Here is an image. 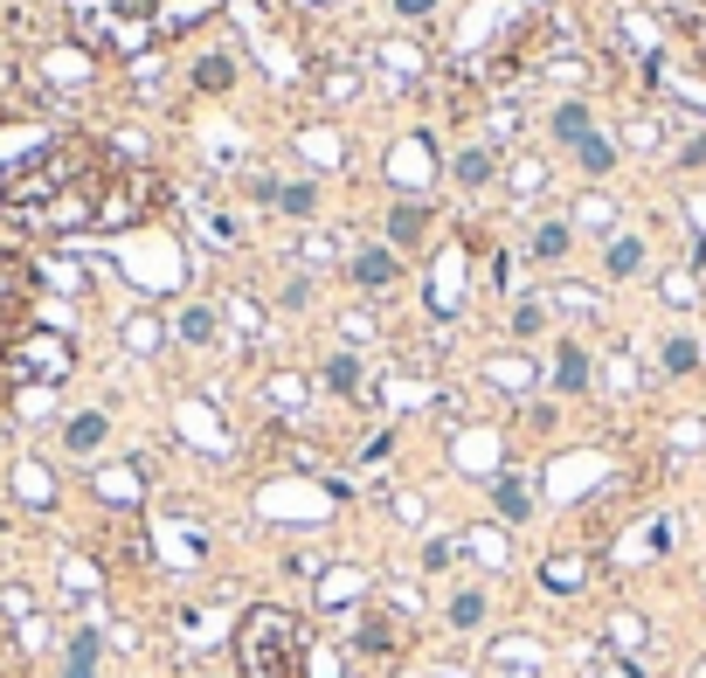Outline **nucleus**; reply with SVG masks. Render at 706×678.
Listing matches in <instances>:
<instances>
[{
  "label": "nucleus",
  "mask_w": 706,
  "mask_h": 678,
  "mask_svg": "<svg viewBox=\"0 0 706 678\" xmlns=\"http://www.w3.org/2000/svg\"><path fill=\"white\" fill-rule=\"evenodd\" d=\"M637 263H644V242H637V236H617V242H609V277H637Z\"/></svg>",
  "instance_id": "nucleus-16"
},
{
  "label": "nucleus",
  "mask_w": 706,
  "mask_h": 678,
  "mask_svg": "<svg viewBox=\"0 0 706 678\" xmlns=\"http://www.w3.org/2000/svg\"><path fill=\"white\" fill-rule=\"evenodd\" d=\"M623 35H631V49H658V22L652 14H623Z\"/></svg>",
  "instance_id": "nucleus-31"
},
{
  "label": "nucleus",
  "mask_w": 706,
  "mask_h": 678,
  "mask_svg": "<svg viewBox=\"0 0 706 678\" xmlns=\"http://www.w3.org/2000/svg\"><path fill=\"white\" fill-rule=\"evenodd\" d=\"M665 298H672V305H699V285H693V271H672V277H665Z\"/></svg>",
  "instance_id": "nucleus-33"
},
{
  "label": "nucleus",
  "mask_w": 706,
  "mask_h": 678,
  "mask_svg": "<svg viewBox=\"0 0 706 678\" xmlns=\"http://www.w3.org/2000/svg\"><path fill=\"white\" fill-rule=\"evenodd\" d=\"M0 678H22V651H8V637H0Z\"/></svg>",
  "instance_id": "nucleus-43"
},
{
  "label": "nucleus",
  "mask_w": 706,
  "mask_h": 678,
  "mask_svg": "<svg viewBox=\"0 0 706 678\" xmlns=\"http://www.w3.org/2000/svg\"><path fill=\"white\" fill-rule=\"evenodd\" d=\"M658 131H665L658 118H637V125H631V146H644V153H652V146H658Z\"/></svg>",
  "instance_id": "nucleus-41"
},
{
  "label": "nucleus",
  "mask_w": 706,
  "mask_h": 678,
  "mask_svg": "<svg viewBox=\"0 0 706 678\" xmlns=\"http://www.w3.org/2000/svg\"><path fill=\"white\" fill-rule=\"evenodd\" d=\"M471 554L479 561H506V540L499 533H471Z\"/></svg>",
  "instance_id": "nucleus-40"
},
{
  "label": "nucleus",
  "mask_w": 706,
  "mask_h": 678,
  "mask_svg": "<svg viewBox=\"0 0 706 678\" xmlns=\"http://www.w3.org/2000/svg\"><path fill=\"white\" fill-rule=\"evenodd\" d=\"M104 174L111 166H98V174H84L76 187H63L55 201H42L35 209V222L42 229H55V236H76V229H98V201H104Z\"/></svg>",
  "instance_id": "nucleus-4"
},
{
  "label": "nucleus",
  "mask_w": 706,
  "mask_h": 678,
  "mask_svg": "<svg viewBox=\"0 0 706 678\" xmlns=\"http://www.w3.org/2000/svg\"><path fill=\"white\" fill-rule=\"evenodd\" d=\"M277 209H284V215H312V209H319V187H305V180L277 187Z\"/></svg>",
  "instance_id": "nucleus-23"
},
{
  "label": "nucleus",
  "mask_w": 706,
  "mask_h": 678,
  "mask_svg": "<svg viewBox=\"0 0 706 678\" xmlns=\"http://www.w3.org/2000/svg\"><path fill=\"white\" fill-rule=\"evenodd\" d=\"M181 332L195 339V347H215V332H222V318H215V305H187V312H181Z\"/></svg>",
  "instance_id": "nucleus-11"
},
{
  "label": "nucleus",
  "mask_w": 706,
  "mask_h": 678,
  "mask_svg": "<svg viewBox=\"0 0 706 678\" xmlns=\"http://www.w3.org/2000/svg\"><path fill=\"white\" fill-rule=\"evenodd\" d=\"M699 367V339H665V374H693Z\"/></svg>",
  "instance_id": "nucleus-24"
},
{
  "label": "nucleus",
  "mask_w": 706,
  "mask_h": 678,
  "mask_svg": "<svg viewBox=\"0 0 706 678\" xmlns=\"http://www.w3.org/2000/svg\"><path fill=\"white\" fill-rule=\"evenodd\" d=\"M228 318H236V326H243V332H257V326H263V312L250 305V298H228Z\"/></svg>",
  "instance_id": "nucleus-39"
},
{
  "label": "nucleus",
  "mask_w": 706,
  "mask_h": 678,
  "mask_svg": "<svg viewBox=\"0 0 706 678\" xmlns=\"http://www.w3.org/2000/svg\"><path fill=\"white\" fill-rule=\"evenodd\" d=\"M492 374H499L506 388H527V381H533V367H527V361H492Z\"/></svg>",
  "instance_id": "nucleus-38"
},
{
  "label": "nucleus",
  "mask_w": 706,
  "mask_h": 678,
  "mask_svg": "<svg viewBox=\"0 0 706 678\" xmlns=\"http://www.w3.org/2000/svg\"><path fill=\"white\" fill-rule=\"evenodd\" d=\"M166 201V180L152 166H111L104 174V201H98V229H132Z\"/></svg>",
  "instance_id": "nucleus-3"
},
{
  "label": "nucleus",
  "mask_w": 706,
  "mask_h": 678,
  "mask_svg": "<svg viewBox=\"0 0 706 678\" xmlns=\"http://www.w3.org/2000/svg\"><path fill=\"white\" fill-rule=\"evenodd\" d=\"M354 595H360V575H354V568L326 575V602H354Z\"/></svg>",
  "instance_id": "nucleus-35"
},
{
  "label": "nucleus",
  "mask_w": 706,
  "mask_h": 678,
  "mask_svg": "<svg viewBox=\"0 0 706 678\" xmlns=\"http://www.w3.org/2000/svg\"><path fill=\"white\" fill-rule=\"evenodd\" d=\"M527 256L561 263V256H568V229H561V222H541V229H533V250H527Z\"/></svg>",
  "instance_id": "nucleus-15"
},
{
  "label": "nucleus",
  "mask_w": 706,
  "mask_h": 678,
  "mask_svg": "<svg viewBox=\"0 0 706 678\" xmlns=\"http://www.w3.org/2000/svg\"><path fill=\"white\" fill-rule=\"evenodd\" d=\"M319 98H326V104H354L360 77H354V70H326V77H319Z\"/></svg>",
  "instance_id": "nucleus-18"
},
{
  "label": "nucleus",
  "mask_w": 706,
  "mask_h": 678,
  "mask_svg": "<svg viewBox=\"0 0 706 678\" xmlns=\"http://www.w3.org/2000/svg\"><path fill=\"white\" fill-rule=\"evenodd\" d=\"M409 637H402V624H395L388 610H360V624H354V651H368V657H381L388 665L395 651H402Z\"/></svg>",
  "instance_id": "nucleus-5"
},
{
  "label": "nucleus",
  "mask_w": 706,
  "mask_h": 678,
  "mask_svg": "<svg viewBox=\"0 0 706 678\" xmlns=\"http://www.w3.org/2000/svg\"><path fill=\"white\" fill-rule=\"evenodd\" d=\"M492 499H499L506 519H527V513H533V492H527L520 478H499V492H492Z\"/></svg>",
  "instance_id": "nucleus-19"
},
{
  "label": "nucleus",
  "mask_w": 706,
  "mask_h": 678,
  "mask_svg": "<svg viewBox=\"0 0 706 678\" xmlns=\"http://www.w3.org/2000/svg\"><path fill=\"white\" fill-rule=\"evenodd\" d=\"M98 166H111V160L90 139H76V131H70V139H49V146H35L28 160H14L8 174H0V201L35 215L42 201H55L63 187H76L84 174H98Z\"/></svg>",
  "instance_id": "nucleus-1"
},
{
  "label": "nucleus",
  "mask_w": 706,
  "mask_h": 678,
  "mask_svg": "<svg viewBox=\"0 0 706 678\" xmlns=\"http://www.w3.org/2000/svg\"><path fill=\"white\" fill-rule=\"evenodd\" d=\"M305 678H347V657L333 644H305Z\"/></svg>",
  "instance_id": "nucleus-14"
},
{
  "label": "nucleus",
  "mask_w": 706,
  "mask_h": 678,
  "mask_svg": "<svg viewBox=\"0 0 706 678\" xmlns=\"http://www.w3.org/2000/svg\"><path fill=\"white\" fill-rule=\"evenodd\" d=\"M28 332V305H14V298H0V353L14 347V339Z\"/></svg>",
  "instance_id": "nucleus-22"
},
{
  "label": "nucleus",
  "mask_w": 706,
  "mask_h": 678,
  "mask_svg": "<svg viewBox=\"0 0 706 678\" xmlns=\"http://www.w3.org/2000/svg\"><path fill=\"white\" fill-rule=\"evenodd\" d=\"M298 153H305V160H319V166H333V160H339V131L305 125V131H298Z\"/></svg>",
  "instance_id": "nucleus-9"
},
{
  "label": "nucleus",
  "mask_w": 706,
  "mask_h": 678,
  "mask_svg": "<svg viewBox=\"0 0 706 678\" xmlns=\"http://www.w3.org/2000/svg\"><path fill=\"white\" fill-rule=\"evenodd\" d=\"M326 388H339V394H354V388H360V361H354V353L326 361Z\"/></svg>",
  "instance_id": "nucleus-27"
},
{
  "label": "nucleus",
  "mask_w": 706,
  "mask_h": 678,
  "mask_svg": "<svg viewBox=\"0 0 706 678\" xmlns=\"http://www.w3.org/2000/svg\"><path fill=\"white\" fill-rule=\"evenodd\" d=\"M541 326H547V298H520V312H512V332L527 339V332H541Z\"/></svg>",
  "instance_id": "nucleus-28"
},
{
  "label": "nucleus",
  "mask_w": 706,
  "mask_h": 678,
  "mask_svg": "<svg viewBox=\"0 0 706 678\" xmlns=\"http://www.w3.org/2000/svg\"><path fill=\"white\" fill-rule=\"evenodd\" d=\"M575 153H582V166H589V174H609V166H617V146H609V139H596V131H589V139L575 146Z\"/></svg>",
  "instance_id": "nucleus-25"
},
{
  "label": "nucleus",
  "mask_w": 706,
  "mask_h": 678,
  "mask_svg": "<svg viewBox=\"0 0 706 678\" xmlns=\"http://www.w3.org/2000/svg\"><path fill=\"white\" fill-rule=\"evenodd\" d=\"M541 187H547L541 160H512V194H541Z\"/></svg>",
  "instance_id": "nucleus-26"
},
{
  "label": "nucleus",
  "mask_w": 706,
  "mask_h": 678,
  "mask_svg": "<svg viewBox=\"0 0 706 678\" xmlns=\"http://www.w3.org/2000/svg\"><path fill=\"white\" fill-rule=\"evenodd\" d=\"M354 277H360V285H395V256L388 250H360L354 256Z\"/></svg>",
  "instance_id": "nucleus-13"
},
{
  "label": "nucleus",
  "mask_w": 706,
  "mask_h": 678,
  "mask_svg": "<svg viewBox=\"0 0 706 678\" xmlns=\"http://www.w3.org/2000/svg\"><path fill=\"white\" fill-rule=\"evenodd\" d=\"M374 63H381V70H395V77H423V55H416L409 42H381V49H374Z\"/></svg>",
  "instance_id": "nucleus-12"
},
{
  "label": "nucleus",
  "mask_w": 706,
  "mask_h": 678,
  "mask_svg": "<svg viewBox=\"0 0 706 678\" xmlns=\"http://www.w3.org/2000/svg\"><path fill=\"white\" fill-rule=\"evenodd\" d=\"M195 84H201V90H228V84H236V63H228V55H201V63H195Z\"/></svg>",
  "instance_id": "nucleus-17"
},
{
  "label": "nucleus",
  "mask_w": 706,
  "mask_h": 678,
  "mask_svg": "<svg viewBox=\"0 0 706 678\" xmlns=\"http://www.w3.org/2000/svg\"><path fill=\"white\" fill-rule=\"evenodd\" d=\"M457 180H465V187H485V180H492V146H471V153L457 160Z\"/></svg>",
  "instance_id": "nucleus-20"
},
{
  "label": "nucleus",
  "mask_w": 706,
  "mask_h": 678,
  "mask_svg": "<svg viewBox=\"0 0 706 678\" xmlns=\"http://www.w3.org/2000/svg\"><path fill=\"white\" fill-rule=\"evenodd\" d=\"M395 14H402V22H423V14H436V0H395Z\"/></svg>",
  "instance_id": "nucleus-42"
},
{
  "label": "nucleus",
  "mask_w": 706,
  "mask_h": 678,
  "mask_svg": "<svg viewBox=\"0 0 706 678\" xmlns=\"http://www.w3.org/2000/svg\"><path fill=\"white\" fill-rule=\"evenodd\" d=\"M479 616H485V595H479V589H465V595L450 602V624H457V630H471Z\"/></svg>",
  "instance_id": "nucleus-30"
},
{
  "label": "nucleus",
  "mask_w": 706,
  "mask_h": 678,
  "mask_svg": "<svg viewBox=\"0 0 706 678\" xmlns=\"http://www.w3.org/2000/svg\"><path fill=\"white\" fill-rule=\"evenodd\" d=\"M555 388H561V394H582V388H589V353H582V347H561Z\"/></svg>",
  "instance_id": "nucleus-10"
},
{
  "label": "nucleus",
  "mask_w": 706,
  "mask_h": 678,
  "mask_svg": "<svg viewBox=\"0 0 706 678\" xmlns=\"http://www.w3.org/2000/svg\"><path fill=\"white\" fill-rule=\"evenodd\" d=\"M125 347H132V353H160V347H166V326H160L152 312H132V318H125Z\"/></svg>",
  "instance_id": "nucleus-7"
},
{
  "label": "nucleus",
  "mask_w": 706,
  "mask_h": 678,
  "mask_svg": "<svg viewBox=\"0 0 706 678\" xmlns=\"http://www.w3.org/2000/svg\"><path fill=\"white\" fill-rule=\"evenodd\" d=\"M63 678H90V665H70V671H63Z\"/></svg>",
  "instance_id": "nucleus-44"
},
{
  "label": "nucleus",
  "mask_w": 706,
  "mask_h": 678,
  "mask_svg": "<svg viewBox=\"0 0 706 678\" xmlns=\"http://www.w3.org/2000/svg\"><path fill=\"white\" fill-rule=\"evenodd\" d=\"M541 581H547L555 595H575V589H582V554H555V561L541 568Z\"/></svg>",
  "instance_id": "nucleus-8"
},
{
  "label": "nucleus",
  "mask_w": 706,
  "mask_h": 678,
  "mask_svg": "<svg viewBox=\"0 0 706 678\" xmlns=\"http://www.w3.org/2000/svg\"><path fill=\"white\" fill-rule=\"evenodd\" d=\"M104 437H111V423L98 416V409H90V416H70V423H63V443L76 450V457H84V450H98Z\"/></svg>",
  "instance_id": "nucleus-6"
},
{
  "label": "nucleus",
  "mask_w": 706,
  "mask_h": 678,
  "mask_svg": "<svg viewBox=\"0 0 706 678\" xmlns=\"http://www.w3.org/2000/svg\"><path fill=\"white\" fill-rule=\"evenodd\" d=\"M555 139H568V146L589 139V111H582V104H561V111H555Z\"/></svg>",
  "instance_id": "nucleus-21"
},
{
  "label": "nucleus",
  "mask_w": 706,
  "mask_h": 678,
  "mask_svg": "<svg viewBox=\"0 0 706 678\" xmlns=\"http://www.w3.org/2000/svg\"><path fill=\"white\" fill-rule=\"evenodd\" d=\"M271 402H277V409H298V402H305V381H292V374H277V381H271Z\"/></svg>",
  "instance_id": "nucleus-37"
},
{
  "label": "nucleus",
  "mask_w": 706,
  "mask_h": 678,
  "mask_svg": "<svg viewBox=\"0 0 706 678\" xmlns=\"http://www.w3.org/2000/svg\"><path fill=\"white\" fill-rule=\"evenodd\" d=\"M305 624L277 602H257L236 624V671L243 678H305Z\"/></svg>",
  "instance_id": "nucleus-2"
},
{
  "label": "nucleus",
  "mask_w": 706,
  "mask_h": 678,
  "mask_svg": "<svg viewBox=\"0 0 706 678\" xmlns=\"http://www.w3.org/2000/svg\"><path fill=\"white\" fill-rule=\"evenodd\" d=\"M547 305H568V312H596V291H589V285H561L555 298H547Z\"/></svg>",
  "instance_id": "nucleus-34"
},
{
  "label": "nucleus",
  "mask_w": 706,
  "mask_h": 678,
  "mask_svg": "<svg viewBox=\"0 0 706 678\" xmlns=\"http://www.w3.org/2000/svg\"><path fill=\"white\" fill-rule=\"evenodd\" d=\"M70 665H98V630H76L70 637Z\"/></svg>",
  "instance_id": "nucleus-36"
},
{
  "label": "nucleus",
  "mask_w": 706,
  "mask_h": 678,
  "mask_svg": "<svg viewBox=\"0 0 706 678\" xmlns=\"http://www.w3.org/2000/svg\"><path fill=\"white\" fill-rule=\"evenodd\" d=\"M575 222H582V229H609V222H617V209H609L603 194H582V209H575Z\"/></svg>",
  "instance_id": "nucleus-29"
},
{
  "label": "nucleus",
  "mask_w": 706,
  "mask_h": 678,
  "mask_svg": "<svg viewBox=\"0 0 706 678\" xmlns=\"http://www.w3.org/2000/svg\"><path fill=\"white\" fill-rule=\"evenodd\" d=\"M388 236H395V242H416V236H423V209H416V201H409V209H395Z\"/></svg>",
  "instance_id": "nucleus-32"
}]
</instances>
